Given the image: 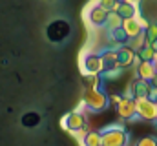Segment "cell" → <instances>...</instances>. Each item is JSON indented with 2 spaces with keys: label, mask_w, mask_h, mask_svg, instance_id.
I'll list each match as a JSON object with an SVG mask.
<instances>
[{
  "label": "cell",
  "mask_w": 157,
  "mask_h": 146,
  "mask_svg": "<svg viewBox=\"0 0 157 146\" xmlns=\"http://www.w3.org/2000/svg\"><path fill=\"white\" fill-rule=\"evenodd\" d=\"M82 102L86 104V110L90 113H101L106 108H110V95L102 93L101 88H88Z\"/></svg>",
  "instance_id": "cell-1"
},
{
  "label": "cell",
  "mask_w": 157,
  "mask_h": 146,
  "mask_svg": "<svg viewBox=\"0 0 157 146\" xmlns=\"http://www.w3.org/2000/svg\"><path fill=\"white\" fill-rule=\"evenodd\" d=\"M102 132V146H126L128 133L122 124H110L101 130Z\"/></svg>",
  "instance_id": "cell-2"
},
{
  "label": "cell",
  "mask_w": 157,
  "mask_h": 146,
  "mask_svg": "<svg viewBox=\"0 0 157 146\" xmlns=\"http://www.w3.org/2000/svg\"><path fill=\"white\" fill-rule=\"evenodd\" d=\"M88 124V111H82V110H73L70 111L68 115L62 117L60 121V126L68 132H77V130H82L86 128Z\"/></svg>",
  "instance_id": "cell-3"
},
{
  "label": "cell",
  "mask_w": 157,
  "mask_h": 146,
  "mask_svg": "<svg viewBox=\"0 0 157 146\" xmlns=\"http://www.w3.org/2000/svg\"><path fill=\"white\" fill-rule=\"evenodd\" d=\"M135 106H137V115L143 121H157V102L150 97L135 99Z\"/></svg>",
  "instance_id": "cell-4"
},
{
  "label": "cell",
  "mask_w": 157,
  "mask_h": 146,
  "mask_svg": "<svg viewBox=\"0 0 157 146\" xmlns=\"http://www.w3.org/2000/svg\"><path fill=\"white\" fill-rule=\"evenodd\" d=\"M68 33H70V26H68V22H64V20H55V22H51V24L48 26V36H49V40H53V42L62 40L64 36H68Z\"/></svg>",
  "instance_id": "cell-5"
},
{
  "label": "cell",
  "mask_w": 157,
  "mask_h": 146,
  "mask_svg": "<svg viewBox=\"0 0 157 146\" xmlns=\"http://www.w3.org/2000/svg\"><path fill=\"white\" fill-rule=\"evenodd\" d=\"M117 113L124 119V121H130L132 122V119L137 115V106H135V99H122L121 101V104L117 106Z\"/></svg>",
  "instance_id": "cell-6"
},
{
  "label": "cell",
  "mask_w": 157,
  "mask_h": 146,
  "mask_svg": "<svg viewBox=\"0 0 157 146\" xmlns=\"http://www.w3.org/2000/svg\"><path fill=\"white\" fill-rule=\"evenodd\" d=\"M84 68H86V75H88V73H95V75H99L101 71L106 70L102 57H101V55H93V53L86 57V60H84Z\"/></svg>",
  "instance_id": "cell-7"
},
{
  "label": "cell",
  "mask_w": 157,
  "mask_h": 146,
  "mask_svg": "<svg viewBox=\"0 0 157 146\" xmlns=\"http://www.w3.org/2000/svg\"><path fill=\"white\" fill-rule=\"evenodd\" d=\"M135 70H137V79H144V80H150V82L157 75V68L152 60H143Z\"/></svg>",
  "instance_id": "cell-8"
},
{
  "label": "cell",
  "mask_w": 157,
  "mask_h": 146,
  "mask_svg": "<svg viewBox=\"0 0 157 146\" xmlns=\"http://www.w3.org/2000/svg\"><path fill=\"white\" fill-rule=\"evenodd\" d=\"M150 90H152V82H150V80L133 79V95H135V99L150 97Z\"/></svg>",
  "instance_id": "cell-9"
},
{
  "label": "cell",
  "mask_w": 157,
  "mask_h": 146,
  "mask_svg": "<svg viewBox=\"0 0 157 146\" xmlns=\"http://www.w3.org/2000/svg\"><path fill=\"white\" fill-rule=\"evenodd\" d=\"M82 146H102V132L90 130L86 137L82 139Z\"/></svg>",
  "instance_id": "cell-10"
},
{
  "label": "cell",
  "mask_w": 157,
  "mask_h": 146,
  "mask_svg": "<svg viewBox=\"0 0 157 146\" xmlns=\"http://www.w3.org/2000/svg\"><path fill=\"white\" fill-rule=\"evenodd\" d=\"M119 15L122 17V18H133V15L137 13V6H133V4H128V2H122L121 6H119Z\"/></svg>",
  "instance_id": "cell-11"
},
{
  "label": "cell",
  "mask_w": 157,
  "mask_h": 146,
  "mask_svg": "<svg viewBox=\"0 0 157 146\" xmlns=\"http://www.w3.org/2000/svg\"><path fill=\"white\" fill-rule=\"evenodd\" d=\"M99 6L104 7V9L110 13V11H117L119 6H121V2H119V0H99Z\"/></svg>",
  "instance_id": "cell-12"
},
{
  "label": "cell",
  "mask_w": 157,
  "mask_h": 146,
  "mask_svg": "<svg viewBox=\"0 0 157 146\" xmlns=\"http://www.w3.org/2000/svg\"><path fill=\"white\" fill-rule=\"evenodd\" d=\"M137 146H157V139L155 137H152V135H146V137L139 139Z\"/></svg>",
  "instance_id": "cell-13"
},
{
  "label": "cell",
  "mask_w": 157,
  "mask_h": 146,
  "mask_svg": "<svg viewBox=\"0 0 157 146\" xmlns=\"http://www.w3.org/2000/svg\"><path fill=\"white\" fill-rule=\"evenodd\" d=\"M124 2H128V4H133V6H137L141 0H124Z\"/></svg>",
  "instance_id": "cell-14"
},
{
  "label": "cell",
  "mask_w": 157,
  "mask_h": 146,
  "mask_svg": "<svg viewBox=\"0 0 157 146\" xmlns=\"http://www.w3.org/2000/svg\"><path fill=\"white\" fill-rule=\"evenodd\" d=\"M152 86H155V88H157V75L152 79Z\"/></svg>",
  "instance_id": "cell-15"
}]
</instances>
